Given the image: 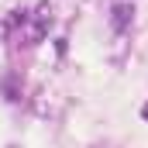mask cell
Returning a JSON list of instances; mask_svg holds the SVG:
<instances>
[{
	"label": "cell",
	"mask_w": 148,
	"mask_h": 148,
	"mask_svg": "<svg viewBox=\"0 0 148 148\" xmlns=\"http://www.w3.org/2000/svg\"><path fill=\"white\" fill-rule=\"evenodd\" d=\"M141 117H148V103H145V107H141Z\"/></svg>",
	"instance_id": "1"
}]
</instances>
